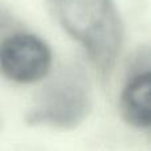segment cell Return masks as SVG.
I'll return each mask as SVG.
<instances>
[{"mask_svg":"<svg viewBox=\"0 0 151 151\" xmlns=\"http://www.w3.org/2000/svg\"><path fill=\"white\" fill-rule=\"evenodd\" d=\"M65 32L85 49L102 78L111 74L123 45V23L113 0H48Z\"/></svg>","mask_w":151,"mask_h":151,"instance_id":"6da1fadb","label":"cell"},{"mask_svg":"<svg viewBox=\"0 0 151 151\" xmlns=\"http://www.w3.org/2000/svg\"><path fill=\"white\" fill-rule=\"evenodd\" d=\"M91 107L93 90L85 69L69 64L40 90L25 121L32 126L73 130L88 118Z\"/></svg>","mask_w":151,"mask_h":151,"instance_id":"7a4b0ae2","label":"cell"},{"mask_svg":"<svg viewBox=\"0 0 151 151\" xmlns=\"http://www.w3.org/2000/svg\"><path fill=\"white\" fill-rule=\"evenodd\" d=\"M52 68V50L39 36L17 32L0 42V70L17 83H35Z\"/></svg>","mask_w":151,"mask_h":151,"instance_id":"3957f363","label":"cell"},{"mask_svg":"<svg viewBox=\"0 0 151 151\" xmlns=\"http://www.w3.org/2000/svg\"><path fill=\"white\" fill-rule=\"evenodd\" d=\"M150 85L151 74L147 68L129 77L121 94V113L123 119L139 130H147L151 125Z\"/></svg>","mask_w":151,"mask_h":151,"instance_id":"277c9868","label":"cell"}]
</instances>
